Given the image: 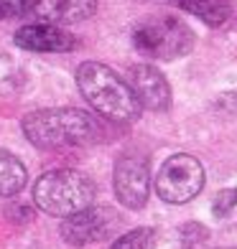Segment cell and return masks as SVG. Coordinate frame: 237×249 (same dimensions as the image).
Returning <instances> with one entry per match:
<instances>
[{"label":"cell","instance_id":"obj_4","mask_svg":"<svg viewBox=\"0 0 237 249\" xmlns=\"http://www.w3.org/2000/svg\"><path fill=\"white\" fill-rule=\"evenodd\" d=\"M130 41L138 53L156 61L181 59L194 46V33L176 16H151L133 28Z\"/></svg>","mask_w":237,"mask_h":249},{"label":"cell","instance_id":"obj_7","mask_svg":"<svg viewBox=\"0 0 237 249\" xmlns=\"http://www.w3.org/2000/svg\"><path fill=\"white\" fill-rule=\"evenodd\" d=\"M115 226V213L110 209H99V206H89L82 213L64 219L61 224V239L72 247H87L95 244L112 231Z\"/></svg>","mask_w":237,"mask_h":249},{"label":"cell","instance_id":"obj_13","mask_svg":"<svg viewBox=\"0 0 237 249\" xmlns=\"http://www.w3.org/2000/svg\"><path fill=\"white\" fill-rule=\"evenodd\" d=\"M153 244H156V231L148 226H140V229H133L122 234L120 239H115L110 249H153Z\"/></svg>","mask_w":237,"mask_h":249},{"label":"cell","instance_id":"obj_12","mask_svg":"<svg viewBox=\"0 0 237 249\" xmlns=\"http://www.w3.org/2000/svg\"><path fill=\"white\" fill-rule=\"evenodd\" d=\"M26 168L13 153L0 148V196H16L26 186Z\"/></svg>","mask_w":237,"mask_h":249},{"label":"cell","instance_id":"obj_1","mask_svg":"<svg viewBox=\"0 0 237 249\" xmlns=\"http://www.w3.org/2000/svg\"><path fill=\"white\" fill-rule=\"evenodd\" d=\"M23 132L41 150L79 148L99 138V122L89 112L77 107L36 109L23 117Z\"/></svg>","mask_w":237,"mask_h":249},{"label":"cell","instance_id":"obj_2","mask_svg":"<svg viewBox=\"0 0 237 249\" xmlns=\"http://www.w3.org/2000/svg\"><path fill=\"white\" fill-rule=\"evenodd\" d=\"M77 87L89 105L112 122H133L143 109L133 87L118 71L99 61H84L79 66Z\"/></svg>","mask_w":237,"mask_h":249},{"label":"cell","instance_id":"obj_10","mask_svg":"<svg viewBox=\"0 0 237 249\" xmlns=\"http://www.w3.org/2000/svg\"><path fill=\"white\" fill-rule=\"evenodd\" d=\"M97 10V0H39L33 13L41 23L69 26L87 20Z\"/></svg>","mask_w":237,"mask_h":249},{"label":"cell","instance_id":"obj_3","mask_svg":"<svg viewBox=\"0 0 237 249\" xmlns=\"http://www.w3.org/2000/svg\"><path fill=\"white\" fill-rule=\"evenodd\" d=\"M33 201L49 216L69 219L74 213H82L92 206L95 183L89 176L72 171V168L49 171L33 186Z\"/></svg>","mask_w":237,"mask_h":249},{"label":"cell","instance_id":"obj_8","mask_svg":"<svg viewBox=\"0 0 237 249\" xmlns=\"http://www.w3.org/2000/svg\"><path fill=\"white\" fill-rule=\"evenodd\" d=\"M130 87L138 97L140 107L153 112H166L171 107V87L166 76L151 64H138L130 71Z\"/></svg>","mask_w":237,"mask_h":249},{"label":"cell","instance_id":"obj_6","mask_svg":"<svg viewBox=\"0 0 237 249\" xmlns=\"http://www.w3.org/2000/svg\"><path fill=\"white\" fill-rule=\"evenodd\" d=\"M115 196L122 206L128 209H143L148 203L151 194V168H148V158L143 155H122L115 163Z\"/></svg>","mask_w":237,"mask_h":249},{"label":"cell","instance_id":"obj_15","mask_svg":"<svg viewBox=\"0 0 237 249\" xmlns=\"http://www.w3.org/2000/svg\"><path fill=\"white\" fill-rule=\"evenodd\" d=\"M36 3L39 0H0V18L23 16V13L36 8Z\"/></svg>","mask_w":237,"mask_h":249},{"label":"cell","instance_id":"obj_9","mask_svg":"<svg viewBox=\"0 0 237 249\" xmlns=\"http://www.w3.org/2000/svg\"><path fill=\"white\" fill-rule=\"evenodd\" d=\"M13 41L23 51H36V53H64L77 46V38L69 31H61L59 26L49 23H31L18 28Z\"/></svg>","mask_w":237,"mask_h":249},{"label":"cell","instance_id":"obj_5","mask_svg":"<svg viewBox=\"0 0 237 249\" xmlns=\"http://www.w3.org/2000/svg\"><path fill=\"white\" fill-rule=\"evenodd\" d=\"M204 186V168L194 155L178 153L161 165L156 178V191L166 203H186Z\"/></svg>","mask_w":237,"mask_h":249},{"label":"cell","instance_id":"obj_16","mask_svg":"<svg viewBox=\"0 0 237 249\" xmlns=\"http://www.w3.org/2000/svg\"><path fill=\"white\" fill-rule=\"evenodd\" d=\"M214 107H217L219 112H224V115H237V89L235 92L219 94L217 102H214Z\"/></svg>","mask_w":237,"mask_h":249},{"label":"cell","instance_id":"obj_11","mask_svg":"<svg viewBox=\"0 0 237 249\" xmlns=\"http://www.w3.org/2000/svg\"><path fill=\"white\" fill-rule=\"evenodd\" d=\"M178 5L207 26H222L232 16V0H178Z\"/></svg>","mask_w":237,"mask_h":249},{"label":"cell","instance_id":"obj_14","mask_svg":"<svg viewBox=\"0 0 237 249\" xmlns=\"http://www.w3.org/2000/svg\"><path fill=\"white\" fill-rule=\"evenodd\" d=\"M235 206H237V188H224V191H219V194L214 196L212 211H214V216L224 219Z\"/></svg>","mask_w":237,"mask_h":249}]
</instances>
